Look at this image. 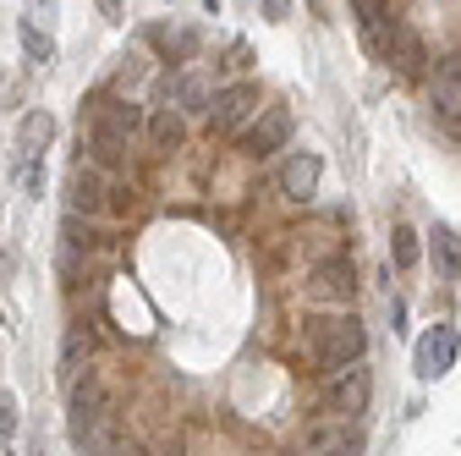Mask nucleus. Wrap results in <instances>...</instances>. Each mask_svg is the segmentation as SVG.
I'll use <instances>...</instances> for the list:
<instances>
[{"label":"nucleus","mask_w":461,"mask_h":456,"mask_svg":"<svg viewBox=\"0 0 461 456\" xmlns=\"http://www.w3.org/2000/svg\"><path fill=\"white\" fill-rule=\"evenodd\" d=\"M308 297L313 303H352L357 297V275H352V259H324V264H313V275H308Z\"/></svg>","instance_id":"obj_10"},{"label":"nucleus","mask_w":461,"mask_h":456,"mask_svg":"<svg viewBox=\"0 0 461 456\" xmlns=\"http://www.w3.org/2000/svg\"><path fill=\"white\" fill-rule=\"evenodd\" d=\"M352 12H357V28H363L368 50H374V55H384V50H390V28H395L390 0H352Z\"/></svg>","instance_id":"obj_13"},{"label":"nucleus","mask_w":461,"mask_h":456,"mask_svg":"<svg viewBox=\"0 0 461 456\" xmlns=\"http://www.w3.org/2000/svg\"><path fill=\"white\" fill-rule=\"evenodd\" d=\"M368 396H374V379H368V369H340V374H330L324 379V390H319V407H324V418H363L368 413Z\"/></svg>","instance_id":"obj_3"},{"label":"nucleus","mask_w":461,"mask_h":456,"mask_svg":"<svg viewBox=\"0 0 461 456\" xmlns=\"http://www.w3.org/2000/svg\"><path fill=\"white\" fill-rule=\"evenodd\" d=\"M0 456H12V440H0Z\"/></svg>","instance_id":"obj_28"},{"label":"nucleus","mask_w":461,"mask_h":456,"mask_svg":"<svg viewBox=\"0 0 461 456\" xmlns=\"http://www.w3.org/2000/svg\"><path fill=\"white\" fill-rule=\"evenodd\" d=\"M67 413H72V440L94 434L99 424H115V396H110L104 374L83 369V374L72 379V396H67Z\"/></svg>","instance_id":"obj_2"},{"label":"nucleus","mask_w":461,"mask_h":456,"mask_svg":"<svg viewBox=\"0 0 461 456\" xmlns=\"http://www.w3.org/2000/svg\"><path fill=\"white\" fill-rule=\"evenodd\" d=\"M88 352H94V330H88L83 319H77V324H67V341H61V369H67V379H77V374H83Z\"/></svg>","instance_id":"obj_18"},{"label":"nucleus","mask_w":461,"mask_h":456,"mask_svg":"<svg viewBox=\"0 0 461 456\" xmlns=\"http://www.w3.org/2000/svg\"><path fill=\"white\" fill-rule=\"evenodd\" d=\"M303 451L308 456H363L368 434H363L357 418H313L303 429Z\"/></svg>","instance_id":"obj_4"},{"label":"nucleus","mask_w":461,"mask_h":456,"mask_svg":"<svg viewBox=\"0 0 461 456\" xmlns=\"http://www.w3.org/2000/svg\"><path fill=\"white\" fill-rule=\"evenodd\" d=\"M248 61H253V50H248V44L237 39V44H230V55H225V61H220V67H225V72H242Z\"/></svg>","instance_id":"obj_24"},{"label":"nucleus","mask_w":461,"mask_h":456,"mask_svg":"<svg viewBox=\"0 0 461 456\" xmlns=\"http://www.w3.org/2000/svg\"><path fill=\"white\" fill-rule=\"evenodd\" d=\"M456 352H461L456 324H434V330L418 335V347H412V374L418 379H439V374L456 369Z\"/></svg>","instance_id":"obj_6"},{"label":"nucleus","mask_w":461,"mask_h":456,"mask_svg":"<svg viewBox=\"0 0 461 456\" xmlns=\"http://www.w3.org/2000/svg\"><path fill=\"white\" fill-rule=\"evenodd\" d=\"M50 138H55V116H50V110H28V116L17 122V154L23 160H39L50 149Z\"/></svg>","instance_id":"obj_15"},{"label":"nucleus","mask_w":461,"mask_h":456,"mask_svg":"<svg viewBox=\"0 0 461 456\" xmlns=\"http://www.w3.org/2000/svg\"><path fill=\"white\" fill-rule=\"evenodd\" d=\"M264 17L269 23H285V17H292V0H264Z\"/></svg>","instance_id":"obj_26"},{"label":"nucleus","mask_w":461,"mask_h":456,"mask_svg":"<svg viewBox=\"0 0 461 456\" xmlns=\"http://www.w3.org/2000/svg\"><path fill=\"white\" fill-rule=\"evenodd\" d=\"M88 149H94V165H99V170L127 160V143H122V138H110V132H99V127H88Z\"/></svg>","instance_id":"obj_20"},{"label":"nucleus","mask_w":461,"mask_h":456,"mask_svg":"<svg viewBox=\"0 0 461 456\" xmlns=\"http://www.w3.org/2000/svg\"><path fill=\"white\" fill-rule=\"evenodd\" d=\"M363 347H368V330L357 314H335V319H308V358L330 374L363 363Z\"/></svg>","instance_id":"obj_1"},{"label":"nucleus","mask_w":461,"mask_h":456,"mask_svg":"<svg viewBox=\"0 0 461 456\" xmlns=\"http://www.w3.org/2000/svg\"><path fill=\"white\" fill-rule=\"evenodd\" d=\"M253 116H258V83H225V88H214V110H209V127L214 132H237Z\"/></svg>","instance_id":"obj_9"},{"label":"nucleus","mask_w":461,"mask_h":456,"mask_svg":"<svg viewBox=\"0 0 461 456\" xmlns=\"http://www.w3.org/2000/svg\"><path fill=\"white\" fill-rule=\"evenodd\" d=\"M429 110H434V122L445 132L461 138V50L445 55V61L434 67V83H429Z\"/></svg>","instance_id":"obj_5"},{"label":"nucleus","mask_w":461,"mask_h":456,"mask_svg":"<svg viewBox=\"0 0 461 456\" xmlns=\"http://www.w3.org/2000/svg\"><path fill=\"white\" fill-rule=\"evenodd\" d=\"M104 209H110L104 170H99L94 160H77V165H72V177H67V214L94 220V214H104Z\"/></svg>","instance_id":"obj_7"},{"label":"nucleus","mask_w":461,"mask_h":456,"mask_svg":"<svg viewBox=\"0 0 461 456\" xmlns=\"http://www.w3.org/2000/svg\"><path fill=\"white\" fill-rule=\"evenodd\" d=\"M94 127L127 143V138L143 127V105H132V99H99V105H94Z\"/></svg>","instance_id":"obj_12"},{"label":"nucleus","mask_w":461,"mask_h":456,"mask_svg":"<svg viewBox=\"0 0 461 456\" xmlns=\"http://www.w3.org/2000/svg\"><path fill=\"white\" fill-rule=\"evenodd\" d=\"M429 259H434L439 280H461V242H456L450 225H434V232H429Z\"/></svg>","instance_id":"obj_16"},{"label":"nucleus","mask_w":461,"mask_h":456,"mask_svg":"<svg viewBox=\"0 0 461 456\" xmlns=\"http://www.w3.org/2000/svg\"><path fill=\"white\" fill-rule=\"evenodd\" d=\"M23 187L39 198V187H44V165H33V160H23Z\"/></svg>","instance_id":"obj_25"},{"label":"nucleus","mask_w":461,"mask_h":456,"mask_svg":"<svg viewBox=\"0 0 461 456\" xmlns=\"http://www.w3.org/2000/svg\"><path fill=\"white\" fill-rule=\"evenodd\" d=\"M182 138H187V116H182V110H170V105H159L154 116H149V143L154 149H182Z\"/></svg>","instance_id":"obj_17"},{"label":"nucleus","mask_w":461,"mask_h":456,"mask_svg":"<svg viewBox=\"0 0 461 456\" xmlns=\"http://www.w3.org/2000/svg\"><path fill=\"white\" fill-rule=\"evenodd\" d=\"M384 61L395 67V72H423V61H429V55H423V39H418V28H407V23H395L390 28V50H384Z\"/></svg>","instance_id":"obj_14"},{"label":"nucleus","mask_w":461,"mask_h":456,"mask_svg":"<svg viewBox=\"0 0 461 456\" xmlns=\"http://www.w3.org/2000/svg\"><path fill=\"white\" fill-rule=\"evenodd\" d=\"M319 170H324L319 154H292V160L280 165V193L292 198V204H308L319 193Z\"/></svg>","instance_id":"obj_11"},{"label":"nucleus","mask_w":461,"mask_h":456,"mask_svg":"<svg viewBox=\"0 0 461 456\" xmlns=\"http://www.w3.org/2000/svg\"><path fill=\"white\" fill-rule=\"evenodd\" d=\"M17 39H23V50H28V61H33V67H50V61H55V39H50L44 28L17 23Z\"/></svg>","instance_id":"obj_19"},{"label":"nucleus","mask_w":461,"mask_h":456,"mask_svg":"<svg viewBox=\"0 0 461 456\" xmlns=\"http://www.w3.org/2000/svg\"><path fill=\"white\" fill-rule=\"evenodd\" d=\"M297 456H308V451H303V445H297Z\"/></svg>","instance_id":"obj_29"},{"label":"nucleus","mask_w":461,"mask_h":456,"mask_svg":"<svg viewBox=\"0 0 461 456\" xmlns=\"http://www.w3.org/2000/svg\"><path fill=\"white\" fill-rule=\"evenodd\" d=\"M99 12H104L110 23H122V17H127V12H122V0H99Z\"/></svg>","instance_id":"obj_27"},{"label":"nucleus","mask_w":461,"mask_h":456,"mask_svg":"<svg viewBox=\"0 0 461 456\" xmlns=\"http://www.w3.org/2000/svg\"><path fill=\"white\" fill-rule=\"evenodd\" d=\"M12 434H17V396L0 390V440H12Z\"/></svg>","instance_id":"obj_23"},{"label":"nucleus","mask_w":461,"mask_h":456,"mask_svg":"<svg viewBox=\"0 0 461 456\" xmlns=\"http://www.w3.org/2000/svg\"><path fill=\"white\" fill-rule=\"evenodd\" d=\"M395 269H412L418 264V232H412V225H395Z\"/></svg>","instance_id":"obj_22"},{"label":"nucleus","mask_w":461,"mask_h":456,"mask_svg":"<svg viewBox=\"0 0 461 456\" xmlns=\"http://www.w3.org/2000/svg\"><path fill=\"white\" fill-rule=\"evenodd\" d=\"M176 99H182V116H187V110H214V94H209L203 78H182L176 83Z\"/></svg>","instance_id":"obj_21"},{"label":"nucleus","mask_w":461,"mask_h":456,"mask_svg":"<svg viewBox=\"0 0 461 456\" xmlns=\"http://www.w3.org/2000/svg\"><path fill=\"white\" fill-rule=\"evenodd\" d=\"M285 138H292V110H285V105H264L258 116L242 127V154L264 160V154L285 149Z\"/></svg>","instance_id":"obj_8"}]
</instances>
